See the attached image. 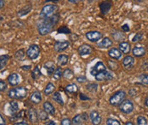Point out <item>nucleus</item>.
Wrapping results in <instances>:
<instances>
[{
  "label": "nucleus",
  "mask_w": 148,
  "mask_h": 125,
  "mask_svg": "<svg viewBox=\"0 0 148 125\" xmlns=\"http://www.w3.org/2000/svg\"><path fill=\"white\" fill-rule=\"evenodd\" d=\"M59 13H56L55 15L49 18H41L39 22L38 23V32L40 36H46L53 31L54 27L58 24L60 20Z\"/></svg>",
  "instance_id": "obj_1"
},
{
  "label": "nucleus",
  "mask_w": 148,
  "mask_h": 125,
  "mask_svg": "<svg viewBox=\"0 0 148 125\" xmlns=\"http://www.w3.org/2000/svg\"><path fill=\"white\" fill-rule=\"evenodd\" d=\"M27 89L25 87L20 86V87H16L14 89H11L9 92H8V96L12 99V100H22L24 98L27 97Z\"/></svg>",
  "instance_id": "obj_2"
},
{
  "label": "nucleus",
  "mask_w": 148,
  "mask_h": 125,
  "mask_svg": "<svg viewBox=\"0 0 148 125\" xmlns=\"http://www.w3.org/2000/svg\"><path fill=\"white\" fill-rule=\"evenodd\" d=\"M127 93L124 90H118L111 95L109 103L112 107H119V105L126 99Z\"/></svg>",
  "instance_id": "obj_3"
},
{
  "label": "nucleus",
  "mask_w": 148,
  "mask_h": 125,
  "mask_svg": "<svg viewBox=\"0 0 148 125\" xmlns=\"http://www.w3.org/2000/svg\"><path fill=\"white\" fill-rule=\"evenodd\" d=\"M58 10H59L58 6L54 4V3L45 4L41 10L40 17L41 18H49V17L52 16L53 15H55L56 13H57Z\"/></svg>",
  "instance_id": "obj_4"
},
{
  "label": "nucleus",
  "mask_w": 148,
  "mask_h": 125,
  "mask_svg": "<svg viewBox=\"0 0 148 125\" xmlns=\"http://www.w3.org/2000/svg\"><path fill=\"white\" fill-rule=\"evenodd\" d=\"M40 53H41V49L38 44H32L27 49L26 55H27L28 59L33 61V60H36L39 57Z\"/></svg>",
  "instance_id": "obj_5"
},
{
  "label": "nucleus",
  "mask_w": 148,
  "mask_h": 125,
  "mask_svg": "<svg viewBox=\"0 0 148 125\" xmlns=\"http://www.w3.org/2000/svg\"><path fill=\"white\" fill-rule=\"evenodd\" d=\"M119 111L123 114H130L134 109V105L130 100H124L119 106Z\"/></svg>",
  "instance_id": "obj_6"
},
{
  "label": "nucleus",
  "mask_w": 148,
  "mask_h": 125,
  "mask_svg": "<svg viewBox=\"0 0 148 125\" xmlns=\"http://www.w3.org/2000/svg\"><path fill=\"white\" fill-rule=\"evenodd\" d=\"M95 78L96 81L98 82H105V81H111L114 78V76L113 74L108 71V70H104L102 72H100L99 73H97L95 76Z\"/></svg>",
  "instance_id": "obj_7"
},
{
  "label": "nucleus",
  "mask_w": 148,
  "mask_h": 125,
  "mask_svg": "<svg viewBox=\"0 0 148 125\" xmlns=\"http://www.w3.org/2000/svg\"><path fill=\"white\" fill-rule=\"evenodd\" d=\"M89 119V115H88V113L83 112V113L77 114L76 116H74L73 118L72 119V122H73V124L81 125L86 124Z\"/></svg>",
  "instance_id": "obj_8"
},
{
  "label": "nucleus",
  "mask_w": 148,
  "mask_h": 125,
  "mask_svg": "<svg viewBox=\"0 0 148 125\" xmlns=\"http://www.w3.org/2000/svg\"><path fill=\"white\" fill-rule=\"evenodd\" d=\"M85 37L89 42L96 43L103 38V33L99 31H89L85 33Z\"/></svg>",
  "instance_id": "obj_9"
},
{
  "label": "nucleus",
  "mask_w": 148,
  "mask_h": 125,
  "mask_svg": "<svg viewBox=\"0 0 148 125\" xmlns=\"http://www.w3.org/2000/svg\"><path fill=\"white\" fill-rule=\"evenodd\" d=\"M122 65L124 67V69L126 70H131L133 69V67L135 65V60L134 58V56L131 55H127L123 59V61H122Z\"/></svg>",
  "instance_id": "obj_10"
},
{
  "label": "nucleus",
  "mask_w": 148,
  "mask_h": 125,
  "mask_svg": "<svg viewBox=\"0 0 148 125\" xmlns=\"http://www.w3.org/2000/svg\"><path fill=\"white\" fill-rule=\"evenodd\" d=\"M94 48L91 45H89L88 44H84L82 45H80L77 48V52L78 55L80 56H85V55H89L93 53Z\"/></svg>",
  "instance_id": "obj_11"
},
{
  "label": "nucleus",
  "mask_w": 148,
  "mask_h": 125,
  "mask_svg": "<svg viewBox=\"0 0 148 125\" xmlns=\"http://www.w3.org/2000/svg\"><path fill=\"white\" fill-rule=\"evenodd\" d=\"M69 47H70L69 41H56L54 44V49L57 53H61L66 50Z\"/></svg>",
  "instance_id": "obj_12"
},
{
  "label": "nucleus",
  "mask_w": 148,
  "mask_h": 125,
  "mask_svg": "<svg viewBox=\"0 0 148 125\" xmlns=\"http://www.w3.org/2000/svg\"><path fill=\"white\" fill-rule=\"evenodd\" d=\"M99 6H100V10H101V15L106 16L110 12L112 7V2L110 0H105L99 4Z\"/></svg>",
  "instance_id": "obj_13"
},
{
  "label": "nucleus",
  "mask_w": 148,
  "mask_h": 125,
  "mask_svg": "<svg viewBox=\"0 0 148 125\" xmlns=\"http://www.w3.org/2000/svg\"><path fill=\"white\" fill-rule=\"evenodd\" d=\"M89 119L91 120V124L93 125L101 124L102 121V117L97 111H92L89 113Z\"/></svg>",
  "instance_id": "obj_14"
},
{
  "label": "nucleus",
  "mask_w": 148,
  "mask_h": 125,
  "mask_svg": "<svg viewBox=\"0 0 148 125\" xmlns=\"http://www.w3.org/2000/svg\"><path fill=\"white\" fill-rule=\"evenodd\" d=\"M106 69V66H105V64L102 61H98L94 66L91 67L89 72L93 77H95L97 73H99L100 72H102Z\"/></svg>",
  "instance_id": "obj_15"
},
{
  "label": "nucleus",
  "mask_w": 148,
  "mask_h": 125,
  "mask_svg": "<svg viewBox=\"0 0 148 125\" xmlns=\"http://www.w3.org/2000/svg\"><path fill=\"white\" fill-rule=\"evenodd\" d=\"M108 55L111 59L118 61L120 60L123 56V53L119 50V48H111L108 50Z\"/></svg>",
  "instance_id": "obj_16"
},
{
  "label": "nucleus",
  "mask_w": 148,
  "mask_h": 125,
  "mask_svg": "<svg viewBox=\"0 0 148 125\" xmlns=\"http://www.w3.org/2000/svg\"><path fill=\"white\" fill-rule=\"evenodd\" d=\"M27 117H28V119L32 124H37L39 120L38 118V111H36L35 108L33 107H30L27 111Z\"/></svg>",
  "instance_id": "obj_17"
},
{
  "label": "nucleus",
  "mask_w": 148,
  "mask_h": 125,
  "mask_svg": "<svg viewBox=\"0 0 148 125\" xmlns=\"http://www.w3.org/2000/svg\"><path fill=\"white\" fill-rule=\"evenodd\" d=\"M7 81H8V83H9L12 87H14V86H17V85L20 83V82H21V78H20V76H19L16 72H12V73H10V74L8 76Z\"/></svg>",
  "instance_id": "obj_18"
},
{
  "label": "nucleus",
  "mask_w": 148,
  "mask_h": 125,
  "mask_svg": "<svg viewBox=\"0 0 148 125\" xmlns=\"http://www.w3.org/2000/svg\"><path fill=\"white\" fill-rule=\"evenodd\" d=\"M113 45V42L108 37H105L101 38V41L97 44V47L100 48H109Z\"/></svg>",
  "instance_id": "obj_19"
},
{
  "label": "nucleus",
  "mask_w": 148,
  "mask_h": 125,
  "mask_svg": "<svg viewBox=\"0 0 148 125\" xmlns=\"http://www.w3.org/2000/svg\"><path fill=\"white\" fill-rule=\"evenodd\" d=\"M119 48L123 55H129L131 51V45L129 42L123 41L119 44Z\"/></svg>",
  "instance_id": "obj_20"
},
{
  "label": "nucleus",
  "mask_w": 148,
  "mask_h": 125,
  "mask_svg": "<svg viewBox=\"0 0 148 125\" xmlns=\"http://www.w3.org/2000/svg\"><path fill=\"white\" fill-rule=\"evenodd\" d=\"M30 101L32 104L38 105L42 101V94L39 91H34L33 93H32V94L30 95L29 98Z\"/></svg>",
  "instance_id": "obj_21"
},
{
  "label": "nucleus",
  "mask_w": 148,
  "mask_h": 125,
  "mask_svg": "<svg viewBox=\"0 0 148 125\" xmlns=\"http://www.w3.org/2000/svg\"><path fill=\"white\" fill-rule=\"evenodd\" d=\"M146 53H147L146 48L144 47H141V46H135L132 49V54H133L134 57H137V58L142 57L146 55Z\"/></svg>",
  "instance_id": "obj_22"
},
{
  "label": "nucleus",
  "mask_w": 148,
  "mask_h": 125,
  "mask_svg": "<svg viewBox=\"0 0 148 125\" xmlns=\"http://www.w3.org/2000/svg\"><path fill=\"white\" fill-rule=\"evenodd\" d=\"M19 111V104L17 103V101L12 100L10 101L9 103V107H8V112L10 116H14Z\"/></svg>",
  "instance_id": "obj_23"
},
{
  "label": "nucleus",
  "mask_w": 148,
  "mask_h": 125,
  "mask_svg": "<svg viewBox=\"0 0 148 125\" xmlns=\"http://www.w3.org/2000/svg\"><path fill=\"white\" fill-rule=\"evenodd\" d=\"M43 108H44V110L49 115L55 116V114H56V108H55V107L49 101H45V103L43 104Z\"/></svg>",
  "instance_id": "obj_24"
},
{
  "label": "nucleus",
  "mask_w": 148,
  "mask_h": 125,
  "mask_svg": "<svg viewBox=\"0 0 148 125\" xmlns=\"http://www.w3.org/2000/svg\"><path fill=\"white\" fill-rule=\"evenodd\" d=\"M44 67L47 71V74L49 76H52L55 70H56V65L53 61H47L44 64Z\"/></svg>",
  "instance_id": "obj_25"
},
{
  "label": "nucleus",
  "mask_w": 148,
  "mask_h": 125,
  "mask_svg": "<svg viewBox=\"0 0 148 125\" xmlns=\"http://www.w3.org/2000/svg\"><path fill=\"white\" fill-rule=\"evenodd\" d=\"M10 61V55H0V71L3 70Z\"/></svg>",
  "instance_id": "obj_26"
},
{
  "label": "nucleus",
  "mask_w": 148,
  "mask_h": 125,
  "mask_svg": "<svg viewBox=\"0 0 148 125\" xmlns=\"http://www.w3.org/2000/svg\"><path fill=\"white\" fill-rule=\"evenodd\" d=\"M65 90L68 94H75L78 92V87H77V85L76 83H70L66 87Z\"/></svg>",
  "instance_id": "obj_27"
},
{
  "label": "nucleus",
  "mask_w": 148,
  "mask_h": 125,
  "mask_svg": "<svg viewBox=\"0 0 148 125\" xmlns=\"http://www.w3.org/2000/svg\"><path fill=\"white\" fill-rule=\"evenodd\" d=\"M68 61H69V57L66 55L61 54V55H59L57 57V63L60 66H64L67 65Z\"/></svg>",
  "instance_id": "obj_28"
},
{
  "label": "nucleus",
  "mask_w": 148,
  "mask_h": 125,
  "mask_svg": "<svg viewBox=\"0 0 148 125\" xmlns=\"http://www.w3.org/2000/svg\"><path fill=\"white\" fill-rule=\"evenodd\" d=\"M55 90H56V86H55V84L52 83H49L46 85L45 89H44V94H45L46 96H48V95H49V94H53V93L55 92Z\"/></svg>",
  "instance_id": "obj_29"
},
{
  "label": "nucleus",
  "mask_w": 148,
  "mask_h": 125,
  "mask_svg": "<svg viewBox=\"0 0 148 125\" xmlns=\"http://www.w3.org/2000/svg\"><path fill=\"white\" fill-rule=\"evenodd\" d=\"M26 52L23 48H21L19 50H17L15 53V58L18 61H23L25 57H26Z\"/></svg>",
  "instance_id": "obj_30"
},
{
  "label": "nucleus",
  "mask_w": 148,
  "mask_h": 125,
  "mask_svg": "<svg viewBox=\"0 0 148 125\" xmlns=\"http://www.w3.org/2000/svg\"><path fill=\"white\" fill-rule=\"evenodd\" d=\"M41 75H42V72H41V71H40L39 66H36L33 68V70L32 71V73H31L32 78L33 80H38V78L41 77Z\"/></svg>",
  "instance_id": "obj_31"
},
{
  "label": "nucleus",
  "mask_w": 148,
  "mask_h": 125,
  "mask_svg": "<svg viewBox=\"0 0 148 125\" xmlns=\"http://www.w3.org/2000/svg\"><path fill=\"white\" fill-rule=\"evenodd\" d=\"M52 99L54 100V101H56L57 104H59L60 106H63L64 105L63 98H62L61 94L60 92H54L53 95H52Z\"/></svg>",
  "instance_id": "obj_32"
},
{
  "label": "nucleus",
  "mask_w": 148,
  "mask_h": 125,
  "mask_svg": "<svg viewBox=\"0 0 148 125\" xmlns=\"http://www.w3.org/2000/svg\"><path fill=\"white\" fill-rule=\"evenodd\" d=\"M25 111H21L20 112H17L16 114H15L14 116H12L13 117H10V121H13V122H17L19 121V119H24L25 117Z\"/></svg>",
  "instance_id": "obj_33"
},
{
  "label": "nucleus",
  "mask_w": 148,
  "mask_h": 125,
  "mask_svg": "<svg viewBox=\"0 0 148 125\" xmlns=\"http://www.w3.org/2000/svg\"><path fill=\"white\" fill-rule=\"evenodd\" d=\"M32 10V5L31 4H28V5H26L24 6L19 12H18V16L21 17V16H26L29 13L30 11Z\"/></svg>",
  "instance_id": "obj_34"
},
{
  "label": "nucleus",
  "mask_w": 148,
  "mask_h": 125,
  "mask_svg": "<svg viewBox=\"0 0 148 125\" xmlns=\"http://www.w3.org/2000/svg\"><path fill=\"white\" fill-rule=\"evenodd\" d=\"M62 75H63V71H62V69H61V67L60 66L59 67L56 68V70H55L52 76H53V78L55 80H60V78H62Z\"/></svg>",
  "instance_id": "obj_35"
},
{
  "label": "nucleus",
  "mask_w": 148,
  "mask_h": 125,
  "mask_svg": "<svg viewBox=\"0 0 148 125\" xmlns=\"http://www.w3.org/2000/svg\"><path fill=\"white\" fill-rule=\"evenodd\" d=\"M86 89L90 93H96L98 90V84L95 83H90L86 85Z\"/></svg>",
  "instance_id": "obj_36"
},
{
  "label": "nucleus",
  "mask_w": 148,
  "mask_h": 125,
  "mask_svg": "<svg viewBox=\"0 0 148 125\" xmlns=\"http://www.w3.org/2000/svg\"><path fill=\"white\" fill-rule=\"evenodd\" d=\"M73 76H74L73 72L71 69L66 68V70H64V71H63V75H62V77L65 78V79L70 80V79H72V78H73Z\"/></svg>",
  "instance_id": "obj_37"
},
{
  "label": "nucleus",
  "mask_w": 148,
  "mask_h": 125,
  "mask_svg": "<svg viewBox=\"0 0 148 125\" xmlns=\"http://www.w3.org/2000/svg\"><path fill=\"white\" fill-rule=\"evenodd\" d=\"M107 64H108V67H109V69H110V70H112V71H117V70L119 69V64H118L117 61H115L109 60V61H107Z\"/></svg>",
  "instance_id": "obj_38"
},
{
  "label": "nucleus",
  "mask_w": 148,
  "mask_h": 125,
  "mask_svg": "<svg viewBox=\"0 0 148 125\" xmlns=\"http://www.w3.org/2000/svg\"><path fill=\"white\" fill-rule=\"evenodd\" d=\"M136 123L138 125H147L148 120L144 116H139L136 119Z\"/></svg>",
  "instance_id": "obj_39"
},
{
  "label": "nucleus",
  "mask_w": 148,
  "mask_h": 125,
  "mask_svg": "<svg viewBox=\"0 0 148 125\" xmlns=\"http://www.w3.org/2000/svg\"><path fill=\"white\" fill-rule=\"evenodd\" d=\"M38 118L41 121H47L49 119V114L45 111V110H42L38 112Z\"/></svg>",
  "instance_id": "obj_40"
},
{
  "label": "nucleus",
  "mask_w": 148,
  "mask_h": 125,
  "mask_svg": "<svg viewBox=\"0 0 148 125\" xmlns=\"http://www.w3.org/2000/svg\"><path fill=\"white\" fill-rule=\"evenodd\" d=\"M57 32H58V33H62V34H70V33H72V32H71V30H70L66 26H62V27H60V28L57 29Z\"/></svg>",
  "instance_id": "obj_41"
},
{
  "label": "nucleus",
  "mask_w": 148,
  "mask_h": 125,
  "mask_svg": "<svg viewBox=\"0 0 148 125\" xmlns=\"http://www.w3.org/2000/svg\"><path fill=\"white\" fill-rule=\"evenodd\" d=\"M143 38H144L143 33H141V32H138V33H136V34L134 36L133 39H132V42H134V43L140 42V41H141V40L143 39Z\"/></svg>",
  "instance_id": "obj_42"
},
{
  "label": "nucleus",
  "mask_w": 148,
  "mask_h": 125,
  "mask_svg": "<svg viewBox=\"0 0 148 125\" xmlns=\"http://www.w3.org/2000/svg\"><path fill=\"white\" fill-rule=\"evenodd\" d=\"M107 125H121V123L119 122V120L117 119H114V118H107L106 119V123Z\"/></svg>",
  "instance_id": "obj_43"
},
{
  "label": "nucleus",
  "mask_w": 148,
  "mask_h": 125,
  "mask_svg": "<svg viewBox=\"0 0 148 125\" xmlns=\"http://www.w3.org/2000/svg\"><path fill=\"white\" fill-rule=\"evenodd\" d=\"M139 78H140V81L141 82V83L148 85V74H143V75L140 76Z\"/></svg>",
  "instance_id": "obj_44"
},
{
  "label": "nucleus",
  "mask_w": 148,
  "mask_h": 125,
  "mask_svg": "<svg viewBox=\"0 0 148 125\" xmlns=\"http://www.w3.org/2000/svg\"><path fill=\"white\" fill-rule=\"evenodd\" d=\"M8 87V84L6 82H4L3 80L0 79V92H3L5 91V89H7Z\"/></svg>",
  "instance_id": "obj_45"
},
{
  "label": "nucleus",
  "mask_w": 148,
  "mask_h": 125,
  "mask_svg": "<svg viewBox=\"0 0 148 125\" xmlns=\"http://www.w3.org/2000/svg\"><path fill=\"white\" fill-rule=\"evenodd\" d=\"M78 39V35L76 33H70L69 34V40H71V42H76Z\"/></svg>",
  "instance_id": "obj_46"
},
{
  "label": "nucleus",
  "mask_w": 148,
  "mask_h": 125,
  "mask_svg": "<svg viewBox=\"0 0 148 125\" xmlns=\"http://www.w3.org/2000/svg\"><path fill=\"white\" fill-rule=\"evenodd\" d=\"M60 124L61 125H71L73 124V122L71 119L66 117V118H63L61 121H60Z\"/></svg>",
  "instance_id": "obj_47"
},
{
  "label": "nucleus",
  "mask_w": 148,
  "mask_h": 125,
  "mask_svg": "<svg viewBox=\"0 0 148 125\" xmlns=\"http://www.w3.org/2000/svg\"><path fill=\"white\" fill-rule=\"evenodd\" d=\"M79 98H80V100H82V101H85V100H90L91 99L89 98V96H87L85 94H84V93H80L79 94Z\"/></svg>",
  "instance_id": "obj_48"
},
{
  "label": "nucleus",
  "mask_w": 148,
  "mask_h": 125,
  "mask_svg": "<svg viewBox=\"0 0 148 125\" xmlns=\"http://www.w3.org/2000/svg\"><path fill=\"white\" fill-rule=\"evenodd\" d=\"M121 28H122L123 31H124V32H128V31H130V26H129V24H127V23L123 24V26L121 27Z\"/></svg>",
  "instance_id": "obj_49"
},
{
  "label": "nucleus",
  "mask_w": 148,
  "mask_h": 125,
  "mask_svg": "<svg viewBox=\"0 0 148 125\" xmlns=\"http://www.w3.org/2000/svg\"><path fill=\"white\" fill-rule=\"evenodd\" d=\"M77 81L78 83H85V82L88 81V80H87V78H86V77L81 76V77H77Z\"/></svg>",
  "instance_id": "obj_50"
},
{
  "label": "nucleus",
  "mask_w": 148,
  "mask_h": 125,
  "mask_svg": "<svg viewBox=\"0 0 148 125\" xmlns=\"http://www.w3.org/2000/svg\"><path fill=\"white\" fill-rule=\"evenodd\" d=\"M129 95L131 96V97L136 96V95H137V91H136V89H130L129 90Z\"/></svg>",
  "instance_id": "obj_51"
},
{
  "label": "nucleus",
  "mask_w": 148,
  "mask_h": 125,
  "mask_svg": "<svg viewBox=\"0 0 148 125\" xmlns=\"http://www.w3.org/2000/svg\"><path fill=\"white\" fill-rule=\"evenodd\" d=\"M14 125H27L28 124V123L27 122V121H25V120H21V121H17V122H15Z\"/></svg>",
  "instance_id": "obj_52"
},
{
  "label": "nucleus",
  "mask_w": 148,
  "mask_h": 125,
  "mask_svg": "<svg viewBox=\"0 0 148 125\" xmlns=\"http://www.w3.org/2000/svg\"><path fill=\"white\" fill-rule=\"evenodd\" d=\"M21 70H23V71H29V70H31V68H32V66H30V65H27V66H21Z\"/></svg>",
  "instance_id": "obj_53"
},
{
  "label": "nucleus",
  "mask_w": 148,
  "mask_h": 125,
  "mask_svg": "<svg viewBox=\"0 0 148 125\" xmlns=\"http://www.w3.org/2000/svg\"><path fill=\"white\" fill-rule=\"evenodd\" d=\"M6 124V121L4 119V117L0 114V125H5Z\"/></svg>",
  "instance_id": "obj_54"
},
{
  "label": "nucleus",
  "mask_w": 148,
  "mask_h": 125,
  "mask_svg": "<svg viewBox=\"0 0 148 125\" xmlns=\"http://www.w3.org/2000/svg\"><path fill=\"white\" fill-rule=\"evenodd\" d=\"M69 3H73V4H76V3H80V2H82V1H84V0H67Z\"/></svg>",
  "instance_id": "obj_55"
},
{
  "label": "nucleus",
  "mask_w": 148,
  "mask_h": 125,
  "mask_svg": "<svg viewBox=\"0 0 148 125\" xmlns=\"http://www.w3.org/2000/svg\"><path fill=\"white\" fill-rule=\"evenodd\" d=\"M5 5V0H0V10L3 9Z\"/></svg>",
  "instance_id": "obj_56"
},
{
  "label": "nucleus",
  "mask_w": 148,
  "mask_h": 125,
  "mask_svg": "<svg viewBox=\"0 0 148 125\" xmlns=\"http://www.w3.org/2000/svg\"><path fill=\"white\" fill-rule=\"evenodd\" d=\"M45 124L46 125H56V124L54 121L50 120V121H49V122H46V123H45Z\"/></svg>",
  "instance_id": "obj_57"
},
{
  "label": "nucleus",
  "mask_w": 148,
  "mask_h": 125,
  "mask_svg": "<svg viewBox=\"0 0 148 125\" xmlns=\"http://www.w3.org/2000/svg\"><path fill=\"white\" fill-rule=\"evenodd\" d=\"M145 106L148 107V96H147V98H146V100H145Z\"/></svg>",
  "instance_id": "obj_58"
},
{
  "label": "nucleus",
  "mask_w": 148,
  "mask_h": 125,
  "mask_svg": "<svg viewBox=\"0 0 148 125\" xmlns=\"http://www.w3.org/2000/svg\"><path fill=\"white\" fill-rule=\"evenodd\" d=\"M124 124L125 125H134V123H132V122H126Z\"/></svg>",
  "instance_id": "obj_59"
},
{
  "label": "nucleus",
  "mask_w": 148,
  "mask_h": 125,
  "mask_svg": "<svg viewBox=\"0 0 148 125\" xmlns=\"http://www.w3.org/2000/svg\"><path fill=\"white\" fill-rule=\"evenodd\" d=\"M134 2H136V3H142L144 0H134Z\"/></svg>",
  "instance_id": "obj_60"
},
{
  "label": "nucleus",
  "mask_w": 148,
  "mask_h": 125,
  "mask_svg": "<svg viewBox=\"0 0 148 125\" xmlns=\"http://www.w3.org/2000/svg\"><path fill=\"white\" fill-rule=\"evenodd\" d=\"M3 16H0V24L2 23V21H3Z\"/></svg>",
  "instance_id": "obj_61"
},
{
  "label": "nucleus",
  "mask_w": 148,
  "mask_h": 125,
  "mask_svg": "<svg viewBox=\"0 0 148 125\" xmlns=\"http://www.w3.org/2000/svg\"><path fill=\"white\" fill-rule=\"evenodd\" d=\"M147 55H148V50H147Z\"/></svg>",
  "instance_id": "obj_62"
},
{
  "label": "nucleus",
  "mask_w": 148,
  "mask_h": 125,
  "mask_svg": "<svg viewBox=\"0 0 148 125\" xmlns=\"http://www.w3.org/2000/svg\"><path fill=\"white\" fill-rule=\"evenodd\" d=\"M147 13H148V9H147Z\"/></svg>",
  "instance_id": "obj_63"
}]
</instances>
